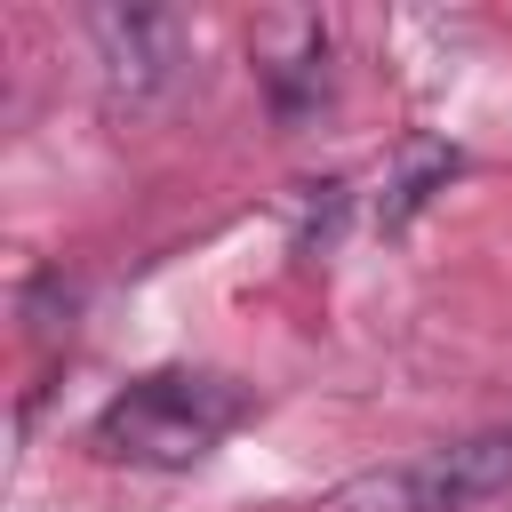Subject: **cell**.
I'll list each match as a JSON object with an SVG mask.
<instances>
[{"instance_id":"cell-1","label":"cell","mask_w":512,"mask_h":512,"mask_svg":"<svg viewBox=\"0 0 512 512\" xmlns=\"http://www.w3.org/2000/svg\"><path fill=\"white\" fill-rule=\"evenodd\" d=\"M256 416V384L232 368L168 360L128 376L96 416H88V456L120 472H192L208 464L240 424Z\"/></svg>"},{"instance_id":"cell-2","label":"cell","mask_w":512,"mask_h":512,"mask_svg":"<svg viewBox=\"0 0 512 512\" xmlns=\"http://www.w3.org/2000/svg\"><path fill=\"white\" fill-rule=\"evenodd\" d=\"M488 496H512V424L440 440L384 472H360L328 496V512H472Z\"/></svg>"},{"instance_id":"cell-3","label":"cell","mask_w":512,"mask_h":512,"mask_svg":"<svg viewBox=\"0 0 512 512\" xmlns=\"http://www.w3.org/2000/svg\"><path fill=\"white\" fill-rule=\"evenodd\" d=\"M88 56H96V96L112 120L152 112L160 96H176V80L192 72V32L176 8H88L80 16Z\"/></svg>"},{"instance_id":"cell-4","label":"cell","mask_w":512,"mask_h":512,"mask_svg":"<svg viewBox=\"0 0 512 512\" xmlns=\"http://www.w3.org/2000/svg\"><path fill=\"white\" fill-rule=\"evenodd\" d=\"M248 64H256V96L280 136L312 128L336 104V32L320 16H264L248 32Z\"/></svg>"},{"instance_id":"cell-5","label":"cell","mask_w":512,"mask_h":512,"mask_svg":"<svg viewBox=\"0 0 512 512\" xmlns=\"http://www.w3.org/2000/svg\"><path fill=\"white\" fill-rule=\"evenodd\" d=\"M464 176V152L448 144V136H400L392 144V160H384V192H376V232H408L448 184Z\"/></svg>"},{"instance_id":"cell-6","label":"cell","mask_w":512,"mask_h":512,"mask_svg":"<svg viewBox=\"0 0 512 512\" xmlns=\"http://www.w3.org/2000/svg\"><path fill=\"white\" fill-rule=\"evenodd\" d=\"M344 208H352V176H312V184H296V256L328 248L336 224H344Z\"/></svg>"},{"instance_id":"cell-7","label":"cell","mask_w":512,"mask_h":512,"mask_svg":"<svg viewBox=\"0 0 512 512\" xmlns=\"http://www.w3.org/2000/svg\"><path fill=\"white\" fill-rule=\"evenodd\" d=\"M24 320H32L40 344H72V328H80V288H72L64 272H40V280L24 288Z\"/></svg>"}]
</instances>
